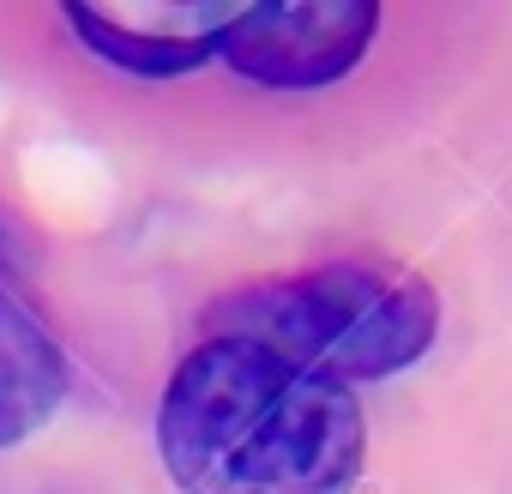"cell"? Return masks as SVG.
Here are the masks:
<instances>
[{
	"label": "cell",
	"mask_w": 512,
	"mask_h": 494,
	"mask_svg": "<svg viewBox=\"0 0 512 494\" xmlns=\"http://www.w3.org/2000/svg\"><path fill=\"white\" fill-rule=\"evenodd\" d=\"M380 0H253L217 37V61L260 91H326L362 67Z\"/></svg>",
	"instance_id": "cell-3"
},
{
	"label": "cell",
	"mask_w": 512,
	"mask_h": 494,
	"mask_svg": "<svg viewBox=\"0 0 512 494\" xmlns=\"http://www.w3.org/2000/svg\"><path fill=\"white\" fill-rule=\"evenodd\" d=\"M73 392V362L61 338L0 284V446H25L55 422Z\"/></svg>",
	"instance_id": "cell-5"
},
{
	"label": "cell",
	"mask_w": 512,
	"mask_h": 494,
	"mask_svg": "<svg viewBox=\"0 0 512 494\" xmlns=\"http://www.w3.org/2000/svg\"><path fill=\"white\" fill-rule=\"evenodd\" d=\"M157 458L181 494H356L368 428L350 386L266 344L205 338L157 398Z\"/></svg>",
	"instance_id": "cell-1"
},
{
	"label": "cell",
	"mask_w": 512,
	"mask_h": 494,
	"mask_svg": "<svg viewBox=\"0 0 512 494\" xmlns=\"http://www.w3.org/2000/svg\"><path fill=\"white\" fill-rule=\"evenodd\" d=\"M67 25L115 67L145 79L193 73L253 0H61Z\"/></svg>",
	"instance_id": "cell-4"
},
{
	"label": "cell",
	"mask_w": 512,
	"mask_h": 494,
	"mask_svg": "<svg viewBox=\"0 0 512 494\" xmlns=\"http://www.w3.org/2000/svg\"><path fill=\"white\" fill-rule=\"evenodd\" d=\"M211 338L266 344L284 362L338 386L392 380L440 338V296L392 260H326L290 278H260L205 308Z\"/></svg>",
	"instance_id": "cell-2"
}]
</instances>
